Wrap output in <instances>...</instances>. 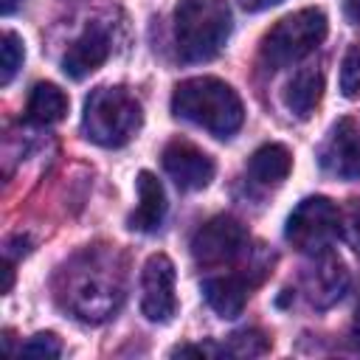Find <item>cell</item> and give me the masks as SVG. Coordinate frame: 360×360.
<instances>
[{
    "label": "cell",
    "mask_w": 360,
    "mask_h": 360,
    "mask_svg": "<svg viewBox=\"0 0 360 360\" xmlns=\"http://www.w3.org/2000/svg\"><path fill=\"white\" fill-rule=\"evenodd\" d=\"M321 166L343 180H360V127L343 118L321 146Z\"/></svg>",
    "instance_id": "8fae6325"
},
{
    "label": "cell",
    "mask_w": 360,
    "mask_h": 360,
    "mask_svg": "<svg viewBox=\"0 0 360 360\" xmlns=\"http://www.w3.org/2000/svg\"><path fill=\"white\" fill-rule=\"evenodd\" d=\"M172 112L211 132L214 138H231L245 121L242 98L217 76H194L180 82L172 93Z\"/></svg>",
    "instance_id": "7a4b0ae2"
},
{
    "label": "cell",
    "mask_w": 360,
    "mask_h": 360,
    "mask_svg": "<svg viewBox=\"0 0 360 360\" xmlns=\"http://www.w3.org/2000/svg\"><path fill=\"white\" fill-rule=\"evenodd\" d=\"M346 14H349V20L360 22V0H349L346 3Z\"/></svg>",
    "instance_id": "d4e9b609"
},
{
    "label": "cell",
    "mask_w": 360,
    "mask_h": 360,
    "mask_svg": "<svg viewBox=\"0 0 360 360\" xmlns=\"http://www.w3.org/2000/svg\"><path fill=\"white\" fill-rule=\"evenodd\" d=\"M248 248V233L233 217H214L191 236V256L197 264L214 267L233 262Z\"/></svg>",
    "instance_id": "52a82bcc"
},
{
    "label": "cell",
    "mask_w": 360,
    "mask_h": 360,
    "mask_svg": "<svg viewBox=\"0 0 360 360\" xmlns=\"http://www.w3.org/2000/svg\"><path fill=\"white\" fill-rule=\"evenodd\" d=\"M354 335H357V343H360V307H357V318H354Z\"/></svg>",
    "instance_id": "4316f807"
},
{
    "label": "cell",
    "mask_w": 360,
    "mask_h": 360,
    "mask_svg": "<svg viewBox=\"0 0 360 360\" xmlns=\"http://www.w3.org/2000/svg\"><path fill=\"white\" fill-rule=\"evenodd\" d=\"M340 233L360 253V200H352L349 208L340 214Z\"/></svg>",
    "instance_id": "7402d4cb"
},
{
    "label": "cell",
    "mask_w": 360,
    "mask_h": 360,
    "mask_svg": "<svg viewBox=\"0 0 360 360\" xmlns=\"http://www.w3.org/2000/svg\"><path fill=\"white\" fill-rule=\"evenodd\" d=\"M68 107H70V101H68L65 90H59L51 82H39V84H34V90L28 96L25 118L34 121V124H42V127L45 124H56V121H62L68 115Z\"/></svg>",
    "instance_id": "e0dca14e"
},
{
    "label": "cell",
    "mask_w": 360,
    "mask_h": 360,
    "mask_svg": "<svg viewBox=\"0 0 360 360\" xmlns=\"http://www.w3.org/2000/svg\"><path fill=\"white\" fill-rule=\"evenodd\" d=\"M202 295L219 318H236L248 304V284L242 276H211L202 281Z\"/></svg>",
    "instance_id": "5bb4252c"
},
{
    "label": "cell",
    "mask_w": 360,
    "mask_h": 360,
    "mask_svg": "<svg viewBox=\"0 0 360 360\" xmlns=\"http://www.w3.org/2000/svg\"><path fill=\"white\" fill-rule=\"evenodd\" d=\"M276 3H281V0H239V6L245 11H264V8L276 6Z\"/></svg>",
    "instance_id": "603a6c76"
},
{
    "label": "cell",
    "mask_w": 360,
    "mask_h": 360,
    "mask_svg": "<svg viewBox=\"0 0 360 360\" xmlns=\"http://www.w3.org/2000/svg\"><path fill=\"white\" fill-rule=\"evenodd\" d=\"M301 284H304L307 301L315 309H326V307L338 304L343 298V292L349 290V270H346L343 259L338 253H332V248H329V250L312 253V262L307 264V270L301 276Z\"/></svg>",
    "instance_id": "9c48e42d"
},
{
    "label": "cell",
    "mask_w": 360,
    "mask_h": 360,
    "mask_svg": "<svg viewBox=\"0 0 360 360\" xmlns=\"http://www.w3.org/2000/svg\"><path fill=\"white\" fill-rule=\"evenodd\" d=\"M231 37L228 0H180L174 8V42L183 62L214 59Z\"/></svg>",
    "instance_id": "3957f363"
},
{
    "label": "cell",
    "mask_w": 360,
    "mask_h": 360,
    "mask_svg": "<svg viewBox=\"0 0 360 360\" xmlns=\"http://www.w3.org/2000/svg\"><path fill=\"white\" fill-rule=\"evenodd\" d=\"M59 298L82 321H107L124 301V270L115 250H84L59 273Z\"/></svg>",
    "instance_id": "6da1fadb"
},
{
    "label": "cell",
    "mask_w": 360,
    "mask_h": 360,
    "mask_svg": "<svg viewBox=\"0 0 360 360\" xmlns=\"http://www.w3.org/2000/svg\"><path fill=\"white\" fill-rule=\"evenodd\" d=\"M338 236H340V208L329 197L301 200L284 225V239L307 256L329 250Z\"/></svg>",
    "instance_id": "8992f818"
},
{
    "label": "cell",
    "mask_w": 360,
    "mask_h": 360,
    "mask_svg": "<svg viewBox=\"0 0 360 360\" xmlns=\"http://www.w3.org/2000/svg\"><path fill=\"white\" fill-rule=\"evenodd\" d=\"M3 276H6V278H3V292H8V290H11V281H14V264H11V262L3 264Z\"/></svg>",
    "instance_id": "cb8c5ba5"
},
{
    "label": "cell",
    "mask_w": 360,
    "mask_h": 360,
    "mask_svg": "<svg viewBox=\"0 0 360 360\" xmlns=\"http://www.w3.org/2000/svg\"><path fill=\"white\" fill-rule=\"evenodd\" d=\"M22 59H25L22 39L14 31H3V37H0V84H8L14 79V73L22 68Z\"/></svg>",
    "instance_id": "ac0fdd59"
},
{
    "label": "cell",
    "mask_w": 360,
    "mask_h": 360,
    "mask_svg": "<svg viewBox=\"0 0 360 360\" xmlns=\"http://www.w3.org/2000/svg\"><path fill=\"white\" fill-rule=\"evenodd\" d=\"M20 354H34V357H59L62 354V343L56 335L51 332H39L34 335L28 343L20 346Z\"/></svg>",
    "instance_id": "44dd1931"
},
{
    "label": "cell",
    "mask_w": 360,
    "mask_h": 360,
    "mask_svg": "<svg viewBox=\"0 0 360 360\" xmlns=\"http://www.w3.org/2000/svg\"><path fill=\"white\" fill-rule=\"evenodd\" d=\"M20 3H22V0H0V11H3V14H11Z\"/></svg>",
    "instance_id": "484cf974"
},
{
    "label": "cell",
    "mask_w": 360,
    "mask_h": 360,
    "mask_svg": "<svg viewBox=\"0 0 360 360\" xmlns=\"http://www.w3.org/2000/svg\"><path fill=\"white\" fill-rule=\"evenodd\" d=\"M323 96V73L315 68L298 70L284 87V107L295 118H309Z\"/></svg>",
    "instance_id": "9a60e30c"
},
{
    "label": "cell",
    "mask_w": 360,
    "mask_h": 360,
    "mask_svg": "<svg viewBox=\"0 0 360 360\" xmlns=\"http://www.w3.org/2000/svg\"><path fill=\"white\" fill-rule=\"evenodd\" d=\"M326 14L321 8H301L292 11L287 17H281L262 39V62L273 70L287 68L298 59H304L307 53H312L323 37H326Z\"/></svg>",
    "instance_id": "5b68a950"
},
{
    "label": "cell",
    "mask_w": 360,
    "mask_h": 360,
    "mask_svg": "<svg viewBox=\"0 0 360 360\" xmlns=\"http://www.w3.org/2000/svg\"><path fill=\"white\" fill-rule=\"evenodd\" d=\"M340 93L346 98H360V45H349L340 62Z\"/></svg>",
    "instance_id": "d6986e66"
},
{
    "label": "cell",
    "mask_w": 360,
    "mask_h": 360,
    "mask_svg": "<svg viewBox=\"0 0 360 360\" xmlns=\"http://www.w3.org/2000/svg\"><path fill=\"white\" fill-rule=\"evenodd\" d=\"M141 121L143 112L132 93H127L124 87H96L84 101L82 129L93 143L118 149L135 138Z\"/></svg>",
    "instance_id": "277c9868"
},
{
    "label": "cell",
    "mask_w": 360,
    "mask_h": 360,
    "mask_svg": "<svg viewBox=\"0 0 360 360\" xmlns=\"http://www.w3.org/2000/svg\"><path fill=\"white\" fill-rule=\"evenodd\" d=\"M141 312L152 323H169L177 312L174 264L166 253H152L141 270Z\"/></svg>",
    "instance_id": "ba28073f"
},
{
    "label": "cell",
    "mask_w": 360,
    "mask_h": 360,
    "mask_svg": "<svg viewBox=\"0 0 360 360\" xmlns=\"http://www.w3.org/2000/svg\"><path fill=\"white\" fill-rule=\"evenodd\" d=\"M160 160H163L166 174H169V177L174 180V186L183 188V191H200V188H205V186L214 180V172H217L214 160H211L200 146H194V143L186 141V138L169 141V143L163 146Z\"/></svg>",
    "instance_id": "30bf717a"
},
{
    "label": "cell",
    "mask_w": 360,
    "mask_h": 360,
    "mask_svg": "<svg viewBox=\"0 0 360 360\" xmlns=\"http://www.w3.org/2000/svg\"><path fill=\"white\" fill-rule=\"evenodd\" d=\"M222 352L225 354H233V357H256V354H264L267 352V340H264V335L262 332H236V335H231V343L228 346H222Z\"/></svg>",
    "instance_id": "ffe728a7"
},
{
    "label": "cell",
    "mask_w": 360,
    "mask_h": 360,
    "mask_svg": "<svg viewBox=\"0 0 360 360\" xmlns=\"http://www.w3.org/2000/svg\"><path fill=\"white\" fill-rule=\"evenodd\" d=\"M290 169H292V155L284 143H262L248 160V174L262 186H281Z\"/></svg>",
    "instance_id": "2e32d148"
},
{
    "label": "cell",
    "mask_w": 360,
    "mask_h": 360,
    "mask_svg": "<svg viewBox=\"0 0 360 360\" xmlns=\"http://www.w3.org/2000/svg\"><path fill=\"white\" fill-rule=\"evenodd\" d=\"M163 217H166V191L152 172H141L138 174V205L129 214V228L152 233L163 225Z\"/></svg>",
    "instance_id": "4fadbf2b"
},
{
    "label": "cell",
    "mask_w": 360,
    "mask_h": 360,
    "mask_svg": "<svg viewBox=\"0 0 360 360\" xmlns=\"http://www.w3.org/2000/svg\"><path fill=\"white\" fill-rule=\"evenodd\" d=\"M110 56V37L101 25H87L65 51L62 56V70L70 79H84L93 70H98Z\"/></svg>",
    "instance_id": "7c38bea8"
}]
</instances>
